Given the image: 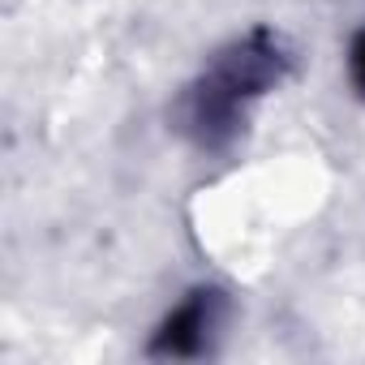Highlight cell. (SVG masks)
<instances>
[{
	"label": "cell",
	"mask_w": 365,
	"mask_h": 365,
	"mask_svg": "<svg viewBox=\"0 0 365 365\" xmlns=\"http://www.w3.org/2000/svg\"><path fill=\"white\" fill-rule=\"evenodd\" d=\"M279 69H284V56L271 43V35H250L232 56H224L220 69L198 86V99H194V125L202 142L220 146L224 138H232L241 103L262 95L279 78Z\"/></svg>",
	"instance_id": "6da1fadb"
},
{
	"label": "cell",
	"mask_w": 365,
	"mask_h": 365,
	"mask_svg": "<svg viewBox=\"0 0 365 365\" xmlns=\"http://www.w3.org/2000/svg\"><path fill=\"white\" fill-rule=\"evenodd\" d=\"M211 318H215V297H211V292H198V297H190L185 305H180V309L159 327V335H155L150 348H155L159 356H194V352H202V344H207Z\"/></svg>",
	"instance_id": "7a4b0ae2"
},
{
	"label": "cell",
	"mask_w": 365,
	"mask_h": 365,
	"mask_svg": "<svg viewBox=\"0 0 365 365\" xmlns=\"http://www.w3.org/2000/svg\"><path fill=\"white\" fill-rule=\"evenodd\" d=\"M348 69H352V82H356V91L365 95V31L352 39V52H348Z\"/></svg>",
	"instance_id": "3957f363"
}]
</instances>
